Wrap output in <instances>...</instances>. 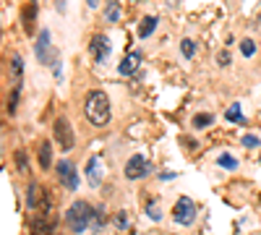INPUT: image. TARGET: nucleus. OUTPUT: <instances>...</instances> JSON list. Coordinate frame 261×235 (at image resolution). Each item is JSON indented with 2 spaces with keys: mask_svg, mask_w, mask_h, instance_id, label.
Segmentation results:
<instances>
[{
  "mask_svg": "<svg viewBox=\"0 0 261 235\" xmlns=\"http://www.w3.org/2000/svg\"><path fill=\"white\" fill-rule=\"evenodd\" d=\"M84 115L92 125H107L110 123V97H107L102 89L89 92L86 105H84Z\"/></svg>",
  "mask_w": 261,
  "mask_h": 235,
  "instance_id": "nucleus-1",
  "label": "nucleus"
},
{
  "mask_svg": "<svg viewBox=\"0 0 261 235\" xmlns=\"http://www.w3.org/2000/svg\"><path fill=\"white\" fill-rule=\"evenodd\" d=\"M92 220H94V212L86 201H76L73 206H68V212H65V222H68V227L73 232H84L92 225Z\"/></svg>",
  "mask_w": 261,
  "mask_h": 235,
  "instance_id": "nucleus-2",
  "label": "nucleus"
},
{
  "mask_svg": "<svg viewBox=\"0 0 261 235\" xmlns=\"http://www.w3.org/2000/svg\"><path fill=\"white\" fill-rule=\"evenodd\" d=\"M151 162L144 157V154H134L128 162H125V178L128 180H139V178H146V175H151Z\"/></svg>",
  "mask_w": 261,
  "mask_h": 235,
  "instance_id": "nucleus-3",
  "label": "nucleus"
},
{
  "mask_svg": "<svg viewBox=\"0 0 261 235\" xmlns=\"http://www.w3.org/2000/svg\"><path fill=\"white\" fill-rule=\"evenodd\" d=\"M172 220H175L178 225H193V220H196V204L188 199V196H180L178 201H175V206H172Z\"/></svg>",
  "mask_w": 261,
  "mask_h": 235,
  "instance_id": "nucleus-4",
  "label": "nucleus"
},
{
  "mask_svg": "<svg viewBox=\"0 0 261 235\" xmlns=\"http://www.w3.org/2000/svg\"><path fill=\"white\" fill-rule=\"evenodd\" d=\"M53 136H55V141L60 144L63 152L73 149V128H71L68 118H63V115H60V118L55 120V125H53Z\"/></svg>",
  "mask_w": 261,
  "mask_h": 235,
  "instance_id": "nucleus-5",
  "label": "nucleus"
},
{
  "mask_svg": "<svg viewBox=\"0 0 261 235\" xmlns=\"http://www.w3.org/2000/svg\"><path fill=\"white\" fill-rule=\"evenodd\" d=\"M55 173H58L60 183H63L65 188H68V191H76V188H79V173H76L73 162H68V160H60V162L55 165Z\"/></svg>",
  "mask_w": 261,
  "mask_h": 235,
  "instance_id": "nucleus-6",
  "label": "nucleus"
},
{
  "mask_svg": "<svg viewBox=\"0 0 261 235\" xmlns=\"http://www.w3.org/2000/svg\"><path fill=\"white\" fill-rule=\"evenodd\" d=\"M110 50H113V45H110V39H107L105 34H94V37H92L89 53H92V58H94L97 63H105L107 55H110Z\"/></svg>",
  "mask_w": 261,
  "mask_h": 235,
  "instance_id": "nucleus-7",
  "label": "nucleus"
},
{
  "mask_svg": "<svg viewBox=\"0 0 261 235\" xmlns=\"http://www.w3.org/2000/svg\"><path fill=\"white\" fill-rule=\"evenodd\" d=\"M53 232H55V220L47 212H42L32 220V235H53Z\"/></svg>",
  "mask_w": 261,
  "mask_h": 235,
  "instance_id": "nucleus-8",
  "label": "nucleus"
},
{
  "mask_svg": "<svg viewBox=\"0 0 261 235\" xmlns=\"http://www.w3.org/2000/svg\"><path fill=\"white\" fill-rule=\"evenodd\" d=\"M34 55L39 63H50V32L42 29L37 34V42H34Z\"/></svg>",
  "mask_w": 261,
  "mask_h": 235,
  "instance_id": "nucleus-9",
  "label": "nucleus"
},
{
  "mask_svg": "<svg viewBox=\"0 0 261 235\" xmlns=\"http://www.w3.org/2000/svg\"><path fill=\"white\" fill-rule=\"evenodd\" d=\"M86 180H89L92 188H97L102 183V160L99 157H92L86 162Z\"/></svg>",
  "mask_w": 261,
  "mask_h": 235,
  "instance_id": "nucleus-10",
  "label": "nucleus"
},
{
  "mask_svg": "<svg viewBox=\"0 0 261 235\" xmlns=\"http://www.w3.org/2000/svg\"><path fill=\"white\" fill-rule=\"evenodd\" d=\"M34 21H37V0H29L21 11V24H24V32L32 34L34 32Z\"/></svg>",
  "mask_w": 261,
  "mask_h": 235,
  "instance_id": "nucleus-11",
  "label": "nucleus"
},
{
  "mask_svg": "<svg viewBox=\"0 0 261 235\" xmlns=\"http://www.w3.org/2000/svg\"><path fill=\"white\" fill-rule=\"evenodd\" d=\"M139 63H141V55L139 53H128L123 60H120V66H118V71L123 73V76H130V73H136V68H139Z\"/></svg>",
  "mask_w": 261,
  "mask_h": 235,
  "instance_id": "nucleus-12",
  "label": "nucleus"
},
{
  "mask_svg": "<svg viewBox=\"0 0 261 235\" xmlns=\"http://www.w3.org/2000/svg\"><path fill=\"white\" fill-rule=\"evenodd\" d=\"M157 24H160V18H157V16H144V18H141V24H139V37H141V39L151 37V32L157 29Z\"/></svg>",
  "mask_w": 261,
  "mask_h": 235,
  "instance_id": "nucleus-13",
  "label": "nucleus"
},
{
  "mask_svg": "<svg viewBox=\"0 0 261 235\" xmlns=\"http://www.w3.org/2000/svg\"><path fill=\"white\" fill-rule=\"evenodd\" d=\"M42 199H45V191H42L37 183H32L29 191H27V204H29L32 209H37V206L42 204Z\"/></svg>",
  "mask_w": 261,
  "mask_h": 235,
  "instance_id": "nucleus-14",
  "label": "nucleus"
},
{
  "mask_svg": "<svg viewBox=\"0 0 261 235\" xmlns=\"http://www.w3.org/2000/svg\"><path fill=\"white\" fill-rule=\"evenodd\" d=\"M50 154H53V144L50 141H42L39 144V167L42 170L50 167Z\"/></svg>",
  "mask_w": 261,
  "mask_h": 235,
  "instance_id": "nucleus-15",
  "label": "nucleus"
},
{
  "mask_svg": "<svg viewBox=\"0 0 261 235\" xmlns=\"http://www.w3.org/2000/svg\"><path fill=\"white\" fill-rule=\"evenodd\" d=\"M105 18L110 21V24L120 21V3H118V0H110V3H107V8H105Z\"/></svg>",
  "mask_w": 261,
  "mask_h": 235,
  "instance_id": "nucleus-16",
  "label": "nucleus"
},
{
  "mask_svg": "<svg viewBox=\"0 0 261 235\" xmlns=\"http://www.w3.org/2000/svg\"><path fill=\"white\" fill-rule=\"evenodd\" d=\"M225 115H227V120H232V123H243V120H246V118H243V110H241V105H238V102L230 105Z\"/></svg>",
  "mask_w": 261,
  "mask_h": 235,
  "instance_id": "nucleus-17",
  "label": "nucleus"
},
{
  "mask_svg": "<svg viewBox=\"0 0 261 235\" xmlns=\"http://www.w3.org/2000/svg\"><path fill=\"white\" fill-rule=\"evenodd\" d=\"M217 165L225 167V170H235V167H238V160L230 157V154H220V157H217Z\"/></svg>",
  "mask_w": 261,
  "mask_h": 235,
  "instance_id": "nucleus-18",
  "label": "nucleus"
},
{
  "mask_svg": "<svg viewBox=\"0 0 261 235\" xmlns=\"http://www.w3.org/2000/svg\"><path fill=\"white\" fill-rule=\"evenodd\" d=\"M11 60H13V76L21 81V76H24V60H21V55H18V53H13V58H11Z\"/></svg>",
  "mask_w": 261,
  "mask_h": 235,
  "instance_id": "nucleus-19",
  "label": "nucleus"
},
{
  "mask_svg": "<svg viewBox=\"0 0 261 235\" xmlns=\"http://www.w3.org/2000/svg\"><path fill=\"white\" fill-rule=\"evenodd\" d=\"M146 215H149V220L160 222V220H162V209H160L154 201H149V204H146Z\"/></svg>",
  "mask_w": 261,
  "mask_h": 235,
  "instance_id": "nucleus-20",
  "label": "nucleus"
},
{
  "mask_svg": "<svg viewBox=\"0 0 261 235\" xmlns=\"http://www.w3.org/2000/svg\"><path fill=\"white\" fill-rule=\"evenodd\" d=\"M180 53H183V58H193V55H196L193 39H183V42H180Z\"/></svg>",
  "mask_w": 261,
  "mask_h": 235,
  "instance_id": "nucleus-21",
  "label": "nucleus"
},
{
  "mask_svg": "<svg viewBox=\"0 0 261 235\" xmlns=\"http://www.w3.org/2000/svg\"><path fill=\"white\" fill-rule=\"evenodd\" d=\"M212 123H214V115H206V113L193 118V128H206V125H212Z\"/></svg>",
  "mask_w": 261,
  "mask_h": 235,
  "instance_id": "nucleus-22",
  "label": "nucleus"
},
{
  "mask_svg": "<svg viewBox=\"0 0 261 235\" xmlns=\"http://www.w3.org/2000/svg\"><path fill=\"white\" fill-rule=\"evenodd\" d=\"M18 94H21V87H13V89H11V99H8V113H11V115L16 113V105H18Z\"/></svg>",
  "mask_w": 261,
  "mask_h": 235,
  "instance_id": "nucleus-23",
  "label": "nucleus"
},
{
  "mask_svg": "<svg viewBox=\"0 0 261 235\" xmlns=\"http://www.w3.org/2000/svg\"><path fill=\"white\" fill-rule=\"evenodd\" d=\"M241 53H243L246 58H251V55L256 53V45H253V39H243V42H241Z\"/></svg>",
  "mask_w": 261,
  "mask_h": 235,
  "instance_id": "nucleus-24",
  "label": "nucleus"
},
{
  "mask_svg": "<svg viewBox=\"0 0 261 235\" xmlns=\"http://www.w3.org/2000/svg\"><path fill=\"white\" fill-rule=\"evenodd\" d=\"M217 63H220V66H227V63H230V53H227V50H222L220 55H217Z\"/></svg>",
  "mask_w": 261,
  "mask_h": 235,
  "instance_id": "nucleus-25",
  "label": "nucleus"
},
{
  "mask_svg": "<svg viewBox=\"0 0 261 235\" xmlns=\"http://www.w3.org/2000/svg\"><path fill=\"white\" fill-rule=\"evenodd\" d=\"M243 146L253 149V146H258V139H256V136H243Z\"/></svg>",
  "mask_w": 261,
  "mask_h": 235,
  "instance_id": "nucleus-26",
  "label": "nucleus"
},
{
  "mask_svg": "<svg viewBox=\"0 0 261 235\" xmlns=\"http://www.w3.org/2000/svg\"><path fill=\"white\" fill-rule=\"evenodd\" d=\"M16 162H18L21 170H24V167H27V154H24V152H16Z\"/></svg>",
  "mask_w": 261,
  "mask_h": 235,
  "instance_id": "nucleus-27",
  "label": "nucleus"
},
{
  "mask_svg": "<svg viewBox=\"0 0 261 235\" xmlns=\"http://www.w3.org/2000/svg\"><path fill=\"white\" fill-rule=\"evenodd\" d=\"M125 225H128V215L120 212V215H118V227H125Z\"/></svg>",
  "mask_w": 261,
  "mask_h": 235,
  "instance_id": "nucleus-28",
  "label": "nucleus"
},
{
  "mask_svg": "<svg viewBox=\"0 0 261 235\" xmlns=\"http://www.w3.org/2000/svg\"><path fill=\"white\" fill-rule=\"evenodd\" d=\"M86 6H89V8H97V0H86Z\"/></svg>",
  "mask_w": 261,
  "mask_h": 235,
  "instance_id": "nucleus-29",
  "label": "nucleus"
}]
</instances>
